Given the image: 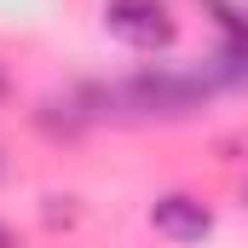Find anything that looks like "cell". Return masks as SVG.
Here are the masks:
<instances>
[{"label": "cell", "instance_id": "7a4b0ae2", "mask_svg": "<svg viewBox=\"0 0 248 248\" xmlns=\"http://www.w3.org/2000/svg\"><path fill=\"white\" fill-rule=\"evenodd\" d=\"M104 29L133 52H168L179 35V17L168 0H104Z\"/></svg>", "mask_w": 248, "mask_h": 248}, {"label": "cell", "instance_id": "5b68a950", "mask_svg": "<svg viewBox=\"0 0 248 248\" xmlns=\"http://www.w3.org/2000/svg\"><path fill=\"white\" fill-rule=\"evenodd\" d=\"M0 248H17V243H12V231H0Z\"/></svg>", "mask_w": 248, "mask_h": 248}, {"label": "cell", "instance_id": "3957f363", "mask_svg": "<svg viewBox=\"0 0 248 248\" xmlns=\"http://www.w3.org/2000/svg\"><path fill=\"white\" fill-rule=\"evenodd\" d=\"M150 225L168 237V243H208L214 237V214L185 196V190H168V196H156L150 202Z\"/></svg>", "mask_w": 248, "mask_h": 248}, {"label": "cell", "instance_id": "277c9868", "mask_svg": "<svg viewBox=\"0 0 248 248\" xmlns=\"http://www.w3.org/2000/svg\"><path fill=\"white\" fill-rule=\"evenodd\" d=\"M214 87H248V35H225L219 52L208 58Z\"/></svg>", "mask_w": 248, "mask_h": 248}, {"label": "cell", "instance_id": "8992f818", "mask_svg": "<svg viewBox=\"0 0 248 248\" xmlns=\"http://www.w3.org/2000/svg\"><path fill=\"white\" fill-rule=\"evenodd\" d=\"M0 98H6V75H0Z\"/></svg>", "mask_w": 248, "mask_h": 248}, {"label": "cell", "instance_id": "6da1fadb", "mask_svg": "<svg viewBox=\"0 0 248 248\" xmlns=\"http://www.w3.org/2000/svg\"><path fill=\"white\" fill-rule=\"evenodd\" d=\"M208 87H214V75H208V69H144V75H133V81L116 87V98H122L133 116L185 122V116L202 110Z\"/></svg>", "mask_w": 248, "mask_h": 248}]
</instances>
